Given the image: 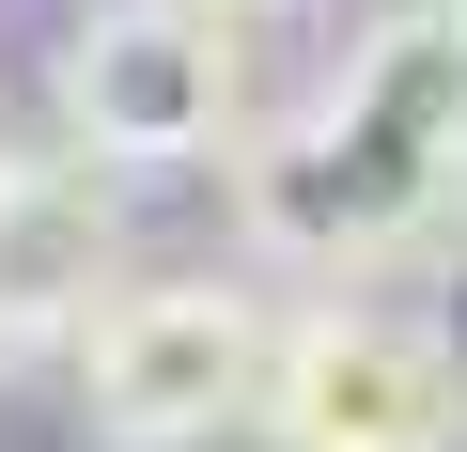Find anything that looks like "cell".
I'll use <instances>...</instances> for the list:
<instances>
[{
    "mask_svg": "<svg viewBox=\"0 0 467 452\" xmlns=\"http://www.w3.org/2000/svg\"><path fill=\"white\" fill-rule=\"evenodd\" d=\"M281 452H467V343L389 312V297H327L265 343V405Z\"/></svg>",
    "mask_w": 467,
    "mask_h": 452,
    "instance_id": "277c9868",
    "label": "cell"
},
{
    "mask_svg": "<svg viewBox=\"0 0 467 452\" xmlns=\"http://www.w3.org/2000/svg\"><path fill=\"white\" fill-rule=\"evenodd\" d=\"M202 16H218V32H234V16H296V0H202Z\"/></svg>",
    "mask_w": 467,
    "mask_h": 452,
    "instance_id": "8992f818",
    "label": "cell"
},
{
    "mask_svg": "<svg viewBox=\"0 0 467 452\" xmlns=\"http://www.w3.org/2000/svg\"><path fill=\"white\" fill-rule=\"evenodd\" d=\"M265 312L234 281H125L78 328V421L94 452H202L265 405Z\"/></svg>",
    "mask_w": 467,
    "mask_h": 452,
    "instance_id": "3957f363",
    "label": "cell"
},
{
    "mask_svg": "<svg viewBox=\"0 0 467 452\" xmlns=\"http://www.w3.org/2000/svg\"><path fill=\"white\" fill-rule=\"evenodd\" d=\"M47 110L94 172H187L250 141V79H234V32L202 0H94L47 63Z\"/></svg>",
    "mask_w": 467,
    "mask_h": 452,
    "instance_id": "7a4b0ae2",
    "label": "cell"
},
{
    "mask_svg": "<svg viewBox=\"0 0 467 452\" xmlns=\"http://www.w3.org/2000/svg\"><path fill=\"white\" fill-rule=\"evenodd\" d=\"M234 218H250V250H281L312 281L436 266L467 235V0L374 16L296 125H250L234 141Z\"/></svg>",
    "mask_w": 467,
    "mask_h": 452,
    "instance_id": "6da1fadb",
    "label": "cell"
},
{
    "mask_svg": "<svg viewBox=\"0 0 467 452\" xmlns=\"http://www.w3.org/2000/svg\"><path fill=\"white\" fill-rule=\"evenodd\" d=\"M125 297V203L94 187L78 141L0 156V359L16 343H78Z\"/></svg>",
    "mask_w": 467,
    "mask_h": 452,
    "instance_id": "5b68a950",
    "label": "cell"
}]
</instances>
